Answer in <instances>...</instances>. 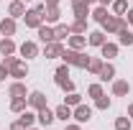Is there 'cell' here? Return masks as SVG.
I'll use <instances>...</instances> for the list:
<instances>
[{"label":"cell","mask_w":133,"mask_h":130,"mask_svg":"<svg viewBox=\"0 0 133 130\" xmlns=\"http://www.w3.org/2000/svg\"><path fill=\"white\" fill-rule=\"evenodd\" d=\"M3 64L8 66V71H10V77H13V79H26V77H28V66H26V61H23V59H18V56H13V54H10V56H3Z\"/></svg>","instance_id":"obj_1"},{"label":"cell","mask_w":133,"mask_h":130,"mask_svg":"<svg viewBox=\"0 0 133 130\" xmlns=\"http://www.w3.org/2000/svg\"><path fill=\"white\" fill-rule=\"evenodd\" d=\"M62 59H64V64L77 66V69H87V64H90V56L84 51H77V49H64Z\"/></svg>","instance_id":"obj_2"},{"label":"cell","mask_w":133,"mask_h":130,"mask_svg":"<svg viewBox=\"0 0 133 130\" xmlns=\"http://www.w3.org/2000/svg\"><path fill=\"white\" fill-rule=\"evenodd\" d=\"M54 82H56L64 92H74V82L69 79V64H62L54 71Z\"/></svg>","instance_id":"obj_3"},{"label":"cell","mask_w":133,"mask_h":130,"mask_svg":"<svg viewBox=\"0 0 133 130\" xmlns=\"http://www.w3.org/2000/svg\"><path fill=\"white\" fill-rule=\"evenodd\" d=\"M72 120L79 122V125H82V122H90V120H92V107L84 105V102H79L77 107H72Z\"/></svg>","instance_id":"obj_4"},{"label":"cell","mask_w":133,"mask_h":130,"mask_svg":"<svg viewBox=\"0 0 133 130\" xmlns=\"http://www.w3.org/2000/svg\"><path fill=\"white\" fill-rule=\"evenodd\" d=\"M125 26H128V23H125V18H123V16H108V18H105V23H102V31L110 36V33H118L120 28H125Z\"/></svg>","instance_id":"obj_5"},{"label":"cell","mask_w":133,"mask_h":130,"mask_svg":"<svg viewBox=\"0 0 133 130\" xmlns=\"http://www.w3.org/2000/svg\"><path fill=\"white\" fill-rule=\"evenodd\" d=\"M62 54H64V44H62V41L44 44V56H46V59H62Z\"/></svg>","instance_id":"obj_6"},{"label":"cell","mask_w":133,"mask_h":130,"mask_svg":"<svg viewBox=\"0 0 133 130\" xmlns=\"http://www.w3.org/2000/svg\"><path fill=\"white\" fill-rule=\"evenodd\" d=\"M23 23H26V28H38V26L44 23V13H38L36 8H31V10H26Z\"/></svg>","instance_id":"obj_7"},{"label":"cell","mask_w":133,"mask_h":130,"mask_svg":"<svg viewBox=\"0 0 133 130\" xmlns=\"http://www.w3.org/2000/svg\"><path fill=\"white\" fill-rule=\"evenodd\" d=\"M54 120H56L54 110H49V107H41V110H36V122H38L41 128H49Z\"/></svg>","instance_id":"obj_8"},{"label":"cell","mask_w":133,"mask_h":130,"mask_svg":"<svg viewBox=\"0 0 133 130\" xmlns=\"http://www.w3.org/2000/svg\"><path fill=\"white\" fill-rule=\"evenodd\" d=\"M46 95H44V92H38V89H36V92H28V107H31V110H41V107H46Z\"/></svg>","instance_id":"obj_9"},{"label":"cell","mask_w":133,"mask_h":130,"mask_svg":"<svg viewBox=\"0 0 133 130\" xmlns=\"http://www.w3.org/2000/svg\"><path fill=\"white\" fill-rule=\"evenodd\" d=\"M18 51H21L23 59H36V56H38V46H36V41H23V44L18 46Z\"/></svg>","instance_id":"obj_10"},{"label":"cell","mask_w":133,"mask_h":130,"mask_svg":"<svg viewBox=\"0 0 133 130\" xmlns=\"http://www.w3.org/2000/svg\"><path fill=\"white\" fill-rule=\"evenodd\" d=\"M72 10H74V18H84L90 16V3L87 0H72Z\"/></svg>","instance_id":"obj_11"},{"label":"cell","mask_w":133,"mask_h":130,"mask_svg":"<svg viewBox=\"0 0 133 130\" xmlns=\"http://www.w3.org/2000/svg\"><path fill=\"white\" fill-rule=\"evenodd\" d=\"M36 33H38V38H41L44 44H51V41H56V33H54V28H51L49 23H41V26L36 28Z\"/></svg>","instance_id":"obj_12"},{"label":"cell","mask_w":133,"mask_h":130,"mask_svg":"<svg viewBox=\"0 0 133 130\" xmlns=\"http://www.w3.org/2000/svg\"><path fill=\"white\" fill-rule=\"evenodd\" d=\"M69 49H77V51H82L84 46H87V33H72L69 38Z\"/></svg>","instance_id":"obj_13"},{"label":"cell","mask_w":133,"mask_h":130,"mask_svg":"<svg viewBox=\"0 0 133 130\" xmlns=\"http://www.w3.org/2000/svg\"><path fill=\"white\" fill-rule=\"evenodd\" d=\"M16 18H10V16H5L3 20H0V33L3 36H16Z\"/></svg>","instance_id":"obj_14"},{"label":"cell","mask_w":133,"mask_h":130,"mask_svg":"<svg viewBox=\"0 0 133 130\" xmlns=\"http://www.w3.org/2000/svg\"><path fill=\"white\" fill-rule=\"evenodd\" d=\"M8 16L10 18H23L26 16V3H23V0H13V3L8 5Z\"/></svg>","instance_id":"obj_15"},{"label":"cell","mask_w":133,"mask_h":130,"mask_svg":"<svg viewBox=\"0 0 133 130\" xmlns=\"http://www.w3.org/2000/svg\"><path fill=\"white\" fill-rule=\"evenodd\" d=\"M128 92H131L128 79H113V95H115V97H125Z\"/></svg>","instance_id":"obj_16"},{"label":"cell","mask_w":133,"mask_h":130,"mask_svg":"<svg viewBox=\"0 0 133 130\" xmlns=\"http://www.w3.org/2000/svg\"><path fill=\"white\" fill-rule=\"evenodd\" d=\"M105 41H108V33H105V31H92V33H87V44H90V46H97V49H100Z\"/></svg>","instance_id":"obj_17"},{"label":"cell","mask_w":133,"mask_h":130,"mask_svg":"<svg viewBox=\"0 0 133 130\" xmlns=\"http://www.w3.org/2000/svg\"><path fill=\"white\" fill-rule=\"evenodd\" d=\"M100 54H102V59H105V61L115 59V56H118V44H110V41H105V44L100 46Z\"/></svg>","instance_id":"obj_18"},{"label":"cell","mask_w":133,"mask_h":130,"mask_svg":"<svg viewBox=\"0 0 133 130\" xmlns=\"http://www.w3.org/2000/svg\"><path fill=\"white\" fill-rule=\"evenodd\" d=\"M59 18H62V10H59V5H51L44 10V23H59Z\"/></svg>","instance_id":"obj_19"},{"label":"cell","mask_w":133,"mask_h":130,"mask_svg":"<svg viewBox=\"0 0 133 130\" xmlns=\"http://www.w3.org/2000/svg\"><path fill=\"white\" fill-rule=\"evenodd\" d=\"M10 54H16V41L10 36H5V38H0V56H10Z\"/></svg>","instance_id":"obj_20"},{"label":"cell","mask_w":133,"mask_h":130,"mask_svg":"<svg viewBox=\"0 0 133 130\" xmlns=\"http://www.w3.org/2000/svg\"><path fill=\"white\" fill-rule=\"evenodd\" d=\"M8 95H10V97H28V92H26V84H23L21 79H16L10 87H8Z\"/></svg>","instance_id":"obj_21"},{"label":"cell","mask_w":133,"mask_h":130,"mask_svg":"<svg viewBox=\"0 0 133 130\" xmlns=\"http://www.w3.org/2000/svg\"><path fill=\"white\" fill-rule=\"evenodd\" d=\"M100 79L102 82H113L115 79V66L110 64V61H105V64H102V69H100V74H97Z\"/></svg>","instance_id":"obj_22"},{"label":"cell","mask_w":133,"mask_h":130,"mask_svg":"<svg viewBox=\"0 0 133 130\" xmlns=\"http://www.w3.org/2000/svg\"><path fill=\"white\" fill-rule=\"evenodd\" d=\"M118 44H120V46H133V31L128 26L118 31Z\"/></svg>","instance_id":"obj_23"},{"label":"cell","mask_w":133,"mask_h":130,"mask_svg":"<svg viewBox=\"0 0 133 130\" xmlns=\"http://www.w3.org/2000/svg\"><path fill=\"white\" fill-rule=\"evenodd\" d=\"M54 115H56V120H62V122H69V120H72V107L62 102V105L54 110Z\"/></svg>","instance_id":"obj_24"},{"label":"cell","mask_w":133,"mask_h":130,"mask_svg":"<svg viewBox=\"0 0 133 130\" xmlns=\"http://www.w3.org/2000/svg\"><path fill=\"white\" fill-rule=\"evenodd\" d=\"M10 110L13 112H23V110H28V97H13L10 99Z\"/></svg>","instance_id":"obj_25"},{"label":"cell","mask_w":133,"mask_h":130,"mask_svg":"<svg viewBox=\"0 0 133 130\" xmlns=\"http://www.w3.org/2000/svg\"><path fill=\"white\" fill-rule=\"evenodd\" d=\"M54 33H56V41H64V38L72 36V28H69L66 23H56V26H54Z\"/></svg>","instance_id":"obj_26"},{"label":"cell","mask_w":133,"mask_h":130,"mask_svg":"<svg viewBox=\"0 0 133 130\" xmlns=\"http://www.w3.org/2000/svg\"><path fill=\"white\" fill-rule=\"evenodd\" d=\"M90 16H92V20H97L100 26H102V23H105V18L110 16V13H108V8H102V5H97V8H95V10H92Z\"/></svg>","instance_id":"obj_27"},{"label":"cell","mask_w":133,"mask_h":130,"mask_svg":"<svg viewBox=\"0 0 133 130\" xmlns=\"http://www.w3.org/2000/svg\"><path fill=\"white\" fill-rule=\"evenodd\" d=\"M110 5H113V16H125L128 10V0H113Z\"/></svg>","instance_id":"obj_28"},{"label":"cell","mask_w":133,"mask_h":130,"mask_svg":"<svg viewBox=\"0 0 133 130\" xmlns=\"http://www.w3.org/2000/svg\"><path fill=\"white\" fill-rule=\"evenodd\" d=\"M72 33H87V20L84 18H74V23H69Z\"/></svg>","instance_id":"obj_29"},{"label":"cell","mask_w":133,"mask_h":130,"mask_svg":"<svg viewBox=\"0 0 133 130\" xmlns=\"http://www.w3.org/2000/svg\"><path fill=\"white\" fill-rule=\"evenodd\" d=\"M26 128H33V122H36V112H31V110H23L21 112V117H18Z\"/></svg>","instance_id":"obj_30"},{"label":"cell","mask_w":133,"mask_h":130,"mask_svg":"<svg viewBox=\"0 0 133 130\" xmlns=\"http://www.w3.org/2000/svg\"><path fill=\"white\" fill-rule=\"evenodd\" d=\"M79 102H82V95H77V92H66L64 105H69V107H77Z\"/></svg>","instance_id":"obj_31"},{"label":"cell","mask_w":133,"mask_h":130,"mask_svg":"<svg viewBox=\"0 0 133 130\" xmlns=\"http://www.w3.org/2000/svg\"><path fill=\"white\" fill-rule=\"evenodd\" d=\"M102 64H105V59H90V64H87V71H90V74H100Z\"/></svg>","instance_id":"obj_32"},{"label":"cell","mask_w":133,"mask_h":130,"mask_svg":"<svg viewBox=\"0 0 133 130\" xmlns=\"http://www.w3.org/2000/svg\"><path fill=\"white\" fill-rule=\"evenodd\" d=\"M115 130H131V117H128V115L115 117Z\"/></svg>","instance_id":"obj_33"},{"label":"cell","mask_w":133,"mask_h":130,"mask_svg":"<svg viewBox=\"0 0 133 130\" xmlns=\"http://www.w3.org/2000/svg\"><path fill=\"white\" fill-rule=\"evenodd\" d=\"M110 105H113V102H110V97H108V95H100V97L95 99V107H97V110H108Z\"/></svg>","instance_id":"obj_34"},{"label":"cell","mask_w":133,"mask_h":130,"mask_svg":"<svg viewBox=\"0 0 133 130\" xmlns=\"http://www.w3.org/2000/svg\"><path fill=\"white\" fill-rule=\"evenodd\" d=\"M87 95L92 99H97L100 95H105V92H102V84H90V87H87Z\"/></svg>","instance_id":"obj_35"},{"label":"cell","mask_w":133,"mask_h":130,"mask_svg":"<svg viewBox=\"0 0 133 130\" xmlns=\"http://www.w3.org/2000/svg\"><path fill=\"white\" fill-rule=\"evenodd\" d=\"M8 77H10V71H8V66H5V64H0V82H5Z\"/></svg>","instance_id":"obj_36"},{"label":"cell","mask_w":133,"mask_h":130,"mask_svg":"<svg viewBox=\"0 0 133 130\" xmlns=\"http://www.w3.org/2000/svg\"><path fill=\"white\" fill-rule=\"evenodd\" d=\"M10 130H28V128H26L21 120H16V122H10Z\"/></svg>","instance_id":"obj_37"},{"label":"cell","mask_w":133,"mask_h":130,"mask_svg":"<svg viewBox=\"0 0 133 130\" xmlns=\"http://www.w3.org/2000/svg\"><path fill=\"white\" fill-rule=\"evenodd\" d=\"M125 23H128V26H133V8H128V10H125Z\"/></svg>","instance_id":"obj_38"},{"label":"cell","mask_w":133,"mask_h":130,"mask_svg":"<svg viewBox=\"0 0 133 130\" xmlns=\"http://www.w3.org/2000/svg\"><path fill=\"white\" fill-rule=\"evenodd\" d=\"M64 130H82V128H79V122H66Z\"/></svg>","instance_id":"obj_39"},{"label":"cell","mask_w":133,"mask_h":130,"mask_svg":"<svg viewBox=\"0 0 133 130\" xmlns=\"http://www.w3.org/2000/svg\"><path fill=\"white\" fill-rule=\"evenodd\" d=\"M44 5H46V8H51V5H59V0H44Z\"/></svg>","instance_id":"obj_40"},{"label":"cell","mask_w":133,"mask_h":130,"mask_svg":"<svg viewBox=\"0 0 133 130\" xmlns=\"http://www.w3.org/2000/svg\"><path fill=\"white\" fill-rule=\"evenodd\" d=\"M100 5H102V8H108V5H110V3H113V0H97Z\"/></svg>","instance_id":"obj_41"},{"label":"cell","mask_w":133,"mask_h":130,"mask_svg":"<svg viewBox=\"0 0 133 130\" xmlns=\"http://www.w3.org/2000/svg\"><path fill=\"white\" fill-rule=\"evenodd\" d=\"M128 117H133V102L128 105Z\"/></svg>","instance_id":"obj_42"},{"label":"cell","mask_w":133,"mask_h":130,"mask_svg":"<svg viewBox=\"0 0 133 130\" xmlns=\"http://www.w3.org/2000/svg\"><path fill=\"white\" fill-rule=\"evenodd\" d=\"M87 3H90V5H92V3H97V0H87Z\"/></svg>","instance_id":"obj_43"},{"label":"cell","mask_w":133,"mask_h":130,"mask_svg":"<svg viewBox=\"0 0 133 130\" xmlns=\"http://www.w3.org/2000/svg\"><path fill=\"white\" fill-rule=\"evenodd\" d=\"M28 130H38V128H28Z\"/></svg>","instance_id":"obj_44"},{"label":"cell","mask_w":133,"mask_h":130,"mask_svg":"<svg viewBox=\"0 0 133 130\" xmlns=\"http://www.w3.org/2000/svg\"><path fill=\"white\" fill-rule=\"evenodd\" d=\"M23 3H31V0H23Z\"/></svg>","instance_id":"obj_45"}]
</instances>
